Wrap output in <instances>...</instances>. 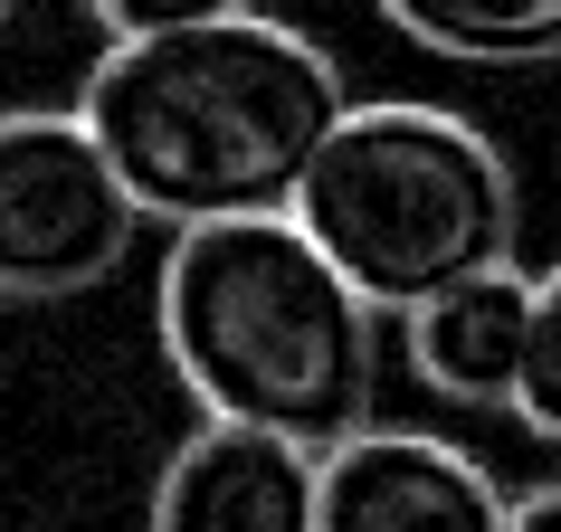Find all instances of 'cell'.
<instances>
[{
	"label": "cell",
	"mask_w": 561,
	"mask_h": 532,
	"mask_svg": "<svg viewBox=\"0 0 561 532\" xmlns=\"http://www.w3.org/2000/svg\"><path fill=\"white\" fill-rule=\"evenodd\" d=\"M77 115L95 124L134 209L172 219L181 238L219 219H286L333 124L353 115V86L324 38L248 10V20L105 48Z\"/></svg>",
	"instance_id": "obj_1"
},
{
	"label": "cell",
	"mask_w": 561,
	"mask_h": 532,
	"mask_svg": "<svg viewBox=\"0 0 561 532\" xmlns=\"http://www.w3.org/2000/svg\"><path fill=\"white\" fill-rule=\"evenodd\" d=\"M162 352L201 418L266 428L296 447H343L371 428L381 390V314L353 276L286 219L181 229L162 257Z\"/></svg>",
	"instance_id": "obj_2"
},
{
	"label": "cell",
	"mask_w": 561,
	"mask_h": 532,
	"mask_svg": "<svg viewBox=\"0 0 561 532\" xmlns=\"http://www.w3.org/2000/svg\"><path fill=\"white\" fill-rule=\"evenodd\" d=\"M296 229L353 276L371 314H419L447 286L514 266L524 181L476 115L381 95L333 124L324 162L305 172Z\"/></svg>",
	"instance_id": "obj_3"
},
{
	"label": "cell",
	"mask_w": 561,
	"mask_h": 532,
	"mask_svg": "<svg viewBox=\"0 0 561 532\" xmlns=\"http://www.w3.org/2000/svg\"><path fill=\"white\" fill-rule=\"evenodd\" d=\"M144 209L87 115H0V296L58 304L134 257Z\"/></svg>",
	"instance_id": "obj_4"
},
{
	"label": "cell",
	"mask_w": 561,
	"mask_h": 532,
	"mask_svg": "<svg viewBox=\"0 0 561 532\" xmlns=\"http://www.w3.org/2000/svg\"><path fill=\"white\" fill-rule=\"evenodd\" d=\"M324 532H514V495L438 428H362L324 447Z\"/></svg>",
	"instance_id": "obj_5"
},
{
	"label": "cell",
	"mask_w": 561,
	"mask_h": 532,
	"mask_svg": "<svg viewBox=\"0 0 561 532\" xmlns=\"http://www.w3.org/2000/svg\"><path fill=\"white\" fill-rule=\"evenodd\" d=\"M152 532H324V456L201 418L152 475Z\"/></svg>",
	"instance_id": "obj_6"
},
{
	"label": "cell",
	"mask_w": 561,
	"mask_h": 532,
	"mask_svg": "<svg viewBox=\"0 0 561 532\" xmlns=\"http://www.w3.org/2000/svg\"><path fill=\"white\" fill-rule=\"evenodd\" d=\"M400 352H410L419 390L447 409H514L533 361V276L495 266L476 286H447L438 304L400 314Z\"/></svg>",
	"instance_id": "obj_7"
},
{
	"label": "cell",
	"mask_w": 561,
	"mask_h": 532,
	"mask_svg": "<svg viewBox=\"0 0 561 532\" xmlns=\"http://www.w3.org/2000/svg\"><path fill=\"white\" fill-rule=\"evenodd\" d=\"M390 30L457 67H542L561 58V0H371Z\"/></svg>",
	"instance_id": "obj_8"
},
{
	"label": "cell",
	"mask_w": 561,
	"mask_h": 532,
	"mask_svg": "<svg viewBox=\"0 0 561 532\" xmlns=\"http://www.w3.org/2000/svg\"><path fill=\"white\" fill-rule=\"evenodd\" d=\"M533 438L561 447V257L533 276V361H524V400H514Z\"/></svg>",
	"instance_id": "obj_9"
},
{
	"label": "cell",
	"mask_w": 561,
	"mask_h": 532,
	"mask_svg": "<svg viewBox=\"0 0 561 532\" xmlns=\"http://www.w3.org/2000/svg\"><path fill=\"white\" fill-rule=\"evenodd\" d=\"M95 30L115 38H172V30H209V20H248L257 0H87Z\"/></svg>",
	"instance_id": "obj_10"
},
{
	"label": "cell",
	"mask_w": 561,
	"mask_h": 532,
	"mask_svg": "<svg viewBox=\"0 0 561 532\" xmlns=\"http://www.w3.org/2000/svg\"><path fill=\"white\" fill-rule=\"evenodd\" d=\"M514 532H561V475H552V485H524V495H514Z\"/></svg>",
	"instance_id": "obj_11"
},
{
	"label": "cell",
	"mask_w": 561,
	"mask_h": 532,
	"mask_svg": "<svg viewBox=\"0 0 561 532\" xmlns=\"http://www.w3.org/2000/svg\"><path fill=\"white\" fill-rule=\"evenodd\" d=\"M10 20H20V0H0V30H10Z\"/></svg>",
	"instance_id": "obj_12"
}]
</instances>
